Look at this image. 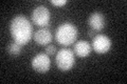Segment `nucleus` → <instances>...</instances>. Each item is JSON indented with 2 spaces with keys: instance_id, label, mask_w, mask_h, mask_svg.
Segmentation results:
<instances>
[{
  "instance_id": "obj_1",
  "label": "nucleus",
  "mask_w": 127,
  "mask_h": 84,
  "mask_svg": "<svg viewBox=\"0 0 127 84\" xmlns=\"http://www.w3.org/2000/svg\"><path fill=\"white\" fill-rule=\"evenodd\" d=\"M10 32L14 41L23 46L28 44L32 38L33 25L26 16L17 15L11 21Z\"/></svg>"
},
{
  "instance_id": "obj_2",
  "label": "nucleus",
  "mask_w": 127,
  "mask_h": 84,
  "mask_svg": "<svg viewBox=\"0 0 127 84\" xmlns=\"http://www.w3.org/2000/svg\"><path fill=\"white\" fill-rule=\"evenodd\" d=\"M77 29L70 22H65L61 24L55 32V40L59 45L69 46L76 41Z\"/></svg>"
},
{
  "instance_id": "obj_3",
  "label": "nucleus",
  "mask_w": 127,
  "mask_h": 84,
  "mask_svg": "<svg viewBox=\"0 0 127 84\" xmlns=\"http://www.w3.org/2000/svg\"><path fill=\"white\" fill-rule=\"evenodd\" d=\"M55 62H56V66L63 71L71 69L75 63L73 50L69 49H62L61 50H58L56 58H55Z\"/></svg>"
},
{
  "instance_id": "obj_4",
  "label": "nucleus",
  "mask_w": 127,
  "mask_h": 84,
  "mask_svg": "<svg viewBox=\"0 0 127 84\" xmlns=\"http://www.w3.org/2000/svg\"><path fill=\"white\" fill-rule=\"evenodd\" d=\"M50 18H51L50 11L45 5H39L35 7L34 11L32 12V16H31L32 22L35 25H38L40 27H46L49 25Z\"/></svg>"
},
{
  "instance_id": "obj_5",
  "label": "nucleus",
  "mask_w": 127,
  "mask_h": 84,
  "mask_svg": "<svg viewBox=\"0 0 127 84\" xmlns=\"http://www.w3.org/2000/svg\"><path fill=\"white\" fill-rule=\"evenodd\" d=\"M31 66L35 71L40 74H45L50 69L51 66V60L49 58V55L46 53H39L32 59Z\"/></svg>"
},
{
  "instance_id": "obj_6",
  "label": "nucleus",
  "mask_w": 127,
  "mask_h": 84,
  "mask_svg": "<svg viewBox=\"0 0 127 84\" xmlns=\"http://www.w3.org/2000/svg\"><path fill=\"white\" fill-rule=\"evenodd\" d=\"M111 47V40L105 35H97L93 37L92 49L97 54H106Z\"/></svg>"
},
{
  "instance_id": "obj_7",
  "label": "nucleus",
  "mask_w": 127,
  "mask_h": 84,
  "mask_svg": "<svg viewBox=\"0 0 127 84\" xmlns=\"http://www.w3.org/2000/svg\"><path fill=\"white\" fill-rule=\"evenodd\" d=\"M88 24L91 27V30L94 32H101L104 30L106 21H105V16L100 12H94L89 16L88 19Z\"/></svg>"
},
{
  "instance_id": "obj_8",
  "label": "nucleus",
  "mask_w": 127,
  "mask_h": 84,
  "mask_svg": "<svg viewBox=\"0 0 127 84\" xmlns=\"http://www.w3.org/2000/svg\"><path fill=\"white\" fill-rule=\"evenodd\" d=\"M34 40L38 45H48L52 41V33L47 27H41L34 34Z\"/></svg>"
},
{
  "instance_id": "obj_9",
  "label": "nucleus",
  "mask_w": 127,
  "mask_h": 84,
  "mask_svg": "<svg viewBox=\"0 0 127 84\" xmlns=\"http://www.w3.org/2000/svg\"><path fill=\"white\" fill-rule=\"evenodd\" d=\"M91 49H92V47L89 44V42L85 41V40H82V41H78L74 44L73 53L79 58H85L90 55Z\"/></svg>"
},
{
  "instance_id": "obj_10",
  "label": "nucleus",
  "mask_w": 127,
  "mask_h": 84,
  "mask_svg": "<svg viewBox=\"0 0 127 84\" xmlns=\"http://www.w3.org/2000/svg\"><path fill=\"white\" fill-rule=\"evenodd\" d=\"M6 50L7 53H9L11 56H14V57H16V56H19L22 50V45L18 44V43H16L15 41L14 42H11L9 45H7L6 47Z\"/></svg>"
},
{
  "instance_id": "obj_11",
  "label": "nucleus",
  "mask_w": 127,
  "mask_h": 84,
  "mask_svg": "<svg viewBox=\"0 0 127 84\" xmlns=\"http://www.w3.org/2000/svg\"><path fill=\"white\" fill-rule=\"evenodd\" d=\"M55 51H56V47L53 44H49L47 47H46V54L49 55V56H52V55H55Z\"/></svg>"
},
{
  "instance_id": "obj_12",
  "label": "nucleus",
  "mask_w": 127,
  "mask_h": 84,
  "mask_svg": "<svg viewBox=\"0 0 127 84\" xmlns=\"http://www.w3.org/2000/svg\"><path fill=\"white\" fill-rule=\"evenodd\" d=\"M51 3L56 6H63L67 3V0H51Z\"/></svg>"
},
{
  "instance_id": "obj_13",
  "label": "nucleus",
  "mask_w": 127,
  "mask_h": 84,
  "mask_svg": "<svg viewBox=\"0 0 127 84\" xmlns=\"http://www.w3.org/2000/svg\"><path fill=\"white\" fill-rule=\"evenodd\" d=\"M94 33H95V32L91 30V31L88 32V36H89V37H93V36H94Z\"/></svg>"
}]
</instances>
